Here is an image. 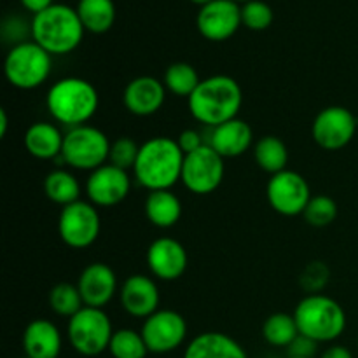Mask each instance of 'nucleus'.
I'll return each instance as SVG.
<instances>
[{"mask_svg": "<svg viewBox=\"0 0 358 358\" xmlns=\"http://www.w3.org/2000/svg\"><path fill=\"white\" fill-rule=\"evenodd\" d=\"M241 105L243 91L238 80L229 76L206 77L187 98V107L192 117L210 128L238 117Z\"/></svg>", "mask_w": 358, "mask_h": 358, "instance_id": "nucleus-1", "label": "nucleus"}, {"mask_svg": "<svg viewBox=\"0 0 358 358\" xmlns=\"http://www.w3.org/2000/svg\"><path fill=\"white\" fill-rule=\"evenodd\" d=\"M185 154L177 140L168 136H154L140 145L133 173L142 187L150 191L171 189L182 178Z\"/></svg>", "mask_w": 358, "mask_h": 358, "instance_id": "nucleus-2", "label": "nucleus"}, {"mask_svg": "<svg viewBox=\"0 0 358 358\" xmlns=\"http://www.w3.org/2000/svg\"><path fill=\"white\" fill-rule=\"evenodd\" d=\"M45 107L59 124L84 126L100 107L98 90L83 77H63L49 87Z\"/></svg>", "mask_w": 358, "mask_h": 358, "instance_id": "nucleus-3", "label": "nucleus"}, {"mask_svg": "<svg viewBox=\"0 0 358 358\" xmlns=\"http://www.w3.org/2000/svg\"><path fill=\"white\" fill-rule=\"evenodd\" d=\"M31 41L44 48L49 55H69L79 48L84 27L76 9L65 3H52L31 20Z\"/></svg>", "mask_w": 358, "mask_h": 358, "instance_id": "nucleus-4", "label": "nucleus"}, {"mask_svg": "<svg viewBox=\"0 0 358 358\" xmlns=\"http://www.w3.org/2000/svg\"><path fill=\"white\" fill-rule=\"evenodd\" d=\"M301 336L315 343L336 341L346 329V313L341 304L325 294H308L294 311Z\"/></svg>", "mask_w": 358, "mask_h": 358, "instance_id": "nucleus-5", "label": "nucleus"}, {"mask_svg": "<svg viewBox=\"0 0 358 358\" xmlns=\"http://www.w3.org/2000/svg\"><path fill=\"white\" fill-rule=\"evenodd\" d=\"M52 59L44 48L34 41L10 48L3 62V73L10 86L17 90H37L51 76Z\"/></svg>", "mask_w": 358, "mask_h": 358, "instance_id": "nucleus-6", "label": "nucleus"}, {"mask_svg": "<svg viewBox=\"0 0 358 358\" xmlns=\"http://www.w3.org/2000/svg\"><path fill=\"white\" fill-rule=\"evenodd\" d=\"M112 142L101 129L84 124L70 128L63 140L62 157L70 168L94 171L108 163Z\"/></svg>", "mask_w": 358, "mask_h": 358, "instance_id": "nucleus-7", "label": "nucleus"}, {"mask_svg": "<svg viewBox=\"0 0 358 358\" xmlns=\"http://www.w3.org/2000/svg\"><path fill=\"white\" fill-rule=\"evenodd\" d=\"M66 336L79 355L98 357L108 350L114 331L110 318L103 310L84 306L79 313L69 318Z\"/></svg>", "mask_w": 358, "mask_h": 358, "instance_id": "nucleus-8", "label": "nucleus"}, {"mask_svg": "<svg viewBox=\"0 0 358 358\" xmlns=\"http://www.w3.org/2000/svg\"><path fill=\"white\" fill-rule=\"evenodd\" d=\"M101 219L96 206L90 201H76L63 206L58 217V233L63 243L83 250L91 247L100 236Z\"/></svg>", "mask_w": 358, "mask_h": 358, "instance_id": "nucleus-9", "label": "nucleus"}, {"mask_svg": "<svg viewBox=\"0 0 358 358\" xmlns=\"http://www.w3.org/2000/svg\"><path fill=\"white\" fill-rule=\"evenodd\" d=\"M224 157L208 143L191 154H185L182 166V184L194 194H212L224 180Z\"/></svg>", "mask_w": 358, "mask_h": 358, "instance_id": "nucleus-10", "label": "nucleus"}, {"mask_svg": "<svg viewBox=\"0 0 358 358\" xmlns=\"http://www.w3.org/2000/svg\"><path fill=\"white\" fill-rule=\"evenodd\" d=\"M266 198L276 213L285 217L303 215L311 196L310 184L301 173L283 170L271 175L266 185Z\"/></svg>", "mask_w": 358, "mask_h": 358, "instance_id": "nucleus-11", "label": "nucleus"}, {"mask_svg": "<svg viewBox=\"0 0 358 358\" xmlns=\"http://www.w3.org/2000/svg\"><path fill=\"white\" fill-rule=\"evenodd\" d=\"M140 334L149 353H170L180 348L187 338V322L178 311L157 310L143 320Z\"/></svg>", "mask_w": 358, "mask_h": 358, "instance_id": "nucleus-12", "label": "nucleus"}, {"mask_svg": "<svg viewBox=\"0 0 358 358\" xmlns=\"http://www.w3.org/2000/svg\"><path fill=\"white\" fill-rule=\"evenodd\" d=\"M357 133V117L350 108L332 105L315 117L311 135L318 147L325 150L345 149Z\"/></svg>", "mask_w": 358, "mask_h": 358, "instance_id": "nucleus-13", "label": "nucleus"}, {"mask_svg": "<svg viewBox=\"0 0 358 358\" xmlns=\"http://www.w3.org/2000/svg\"><path fill=\"white\" fill-rule=\"evenodd\" d=\"M129 189H131V178L128 171L112 166L110 163L91 171L86 180V194L90 203L101 208L115 206L124 201L129 194Z\"/></svg>", "mask_w": 358, "mask_h": 358, "instance_id": "nucleus-14", "label": "nucleus"}, {"mask_svg": "<svg viewBox=\"0 0 358 358\" xmlns=\"http://www.w3.org/2000/svg\"><path fill=\"white\" fill-rule=\"evenodd\" d=\"M241 24V7L233 0H213L203 6L196 17L199 34L212 42L227 41Z\"/></svg>", "mask_w": 358, "mask_h": 358, "instance_id": "nucleus-15", "label": "nucleus"}, {"mask_svg": "<svg viewBox=\"0 0 358 358\" xmlns=\"http://www.w3.org/2000/svg\"><path fill=\"white\" fill-rule=\"evenodd\" d=\"M189 264L187 250L180 241L173 238H157L147 250L149 271L163 282H175L185 273Z\"/></svg>", "mask_w": 358, "mask_h": 358, "instance_id": "nucleus-16", "label": "nucleus"}, {"mask_svg": "<svg viewBox=\"0 0 358 358\" xmlns=\"http://www.w3.org/2000/svg\"><path fill=\"white\" fill-rule=\"evenodd\" d=\"M119 301L129 317L145 320L159 310V289L150 276L131 275L119 289Z\"/></svg>", "mask_w": 358, "mask_h": 358, "instance_id": "nucleus-17", "label": "nucleus"}, {"mask_svg": "<svg viewBox=\"0 0 358 358\" xmlns=\"http://www.w3.org/2000/svg\"><path fill=\"white\" fill-rule=\"evenodd\" d=\"M166 100V87L163 80L150 76H140L129 80L122 93V103L129 114L136 117H149L161 110Z\"/></svg>", "mask_w": 358, "mask_h": 358, "instance_id": "nucleus-18", "label": "nucleus"}, {"mask_svg": "<svg viewBox=\"0 0 358 358\" xmlns=\"http://www.w3.org/2000/svg\"><path fill=\"white\" fill-rule=\"evenodd\" d=\"M77 289L83 297L84 306L103 310L114 299L115 292H119L117 276L114 269L105 262H91L80 273Z\"/></svg>", "mask_w": 358, "mask_h": 358, "instance_id": "nucleus-19", "label": "nucleus"}, {"mask_svg": "<svg viewBox=\"0 0 358 358\" xmlns=\"http://www.w3.org/2000/svg\"><path fill=\"white\" fill-rule=\"evenodd\" d=\"M62 332L45 318H35L23 332V352L28 358H58L62 353Z\"/></svg>", "mask_w": 358, "mask_h": 358, "instance_id": "nucleus-20", "label": "nucleus"}, {"mask_svg": "<svg viewBox=\"0 0 358 358\" xmlns=\"http://www.w3.org/2000/svg\"><path fill=\"white\" fill-rule=\"evenodd\" d=\"M252 142H254V131L250 124L243 119L234 117L212 129L208 145L226 159V157L243 156L252 147Z\"/></svg>", "mask_w": 358, "mask_h": 358, "instance_id": "nucleus-21", "label": "nucleus"}, {"mask_svg": "<svg viewBox=\"0 0 358 358\" xmlns=\"http://www.w3.org/2000/svg\"><path fill=\"white\" fill-rule=\"evenodd\" d=\"M184 358H247V353L224 332H201L189 343Z\"/></svg>", "mask_w": 358, "mask_h": 358, "instance_id": "nucleus-22", "label": "nucleus"}, {"mask_svg": "<svg viewBox=\"0 0 358 358\" xmlns=\"http://www.w3.org/2000/svg\"><path fill=\"white\" fill-rule=\"evenodd\" d=\"M63 140L65 135L51 122H34L24 133L23 143L30 156L49 161L62 156Z\"/></svg>", "mask_w": 358, "mask_h": 358, "instance_id": "nucleus-23", "label": "nucleus"}, {"mask_svg": "<svg viewBox=\"0 0 358 358\" xmlns=\"http://www.w3.org/2000/svg\"><path fill=\"white\" fill-rule=\"evenodd\" d=\"M145 217L152 226L159 229L173 227L182 217V203L171 189L150 191L145 199Z\"/></svg>", "mask_w": 358, "mask_h": 358, "instance_id": "nucleus-24", "label": "nucleus"}, {"mask_svg": "<svg viewBox=\"0 0 358 358\" xmlns=\"http://www.w3.org/2000/svg\"><path fill=\"white\" fill-rule=\"evenodd\" d=\"M76 10L84 30L91 34H105L114 27V0H79Z\"/></svg>", "mask_w": 358, "mask_h": 358, "instance_id": "nucleus-25", "label": "nucleus"}, {"mask_svg": "<svg viewBox=\"0 0 358 358\" xmlns=\"http://www.w3.org/2000/svg\"><path fill=\"white\" fill-rule=\"evenodd\" d=\"M254 157L257 166L269 175L287 170L289 164V150L285 142L275 135H266L255 142Z\"/></svg>", "mask_w": 358, "mask_h": 358, "instance_id": "nucleus-26", "label": "nucleus"}, {"mask_svg": "<svg viewBox=\"0 0 358 358\" xmlns=\"http://www.w3.org/2000/svg\"><path fill=\"white\" fill-rule=\"evenodd\" d=\"M44 192L52 203L66 206L79 201L80 184L70 171L52 170L44 180Z\"/></svg>", "mask_w": 358, "mask_h": 358, "instance_id": "nucleus-27", "label": "nucleus"}, {"mask_svg": "<svg viewBox=\"0 0 358 358\" xmlns=\"http://www.w3.org/2000/svg\"><path fill=\"white\" fill-rule=\"evenodd\" d=\"M299 336L296 318L289 313H273L262 325V338L276 348H289Z\"/></svg>", "mask_w": 358, "mask_h": 358, "instance_id": "nucleus-28", "label": "nucleus"}, {"mask_svg": "<svg viewBox=\"0 0 358 358\" xmlns=\"http://www.w3.org/2000/svg\"><path fill=\"white\" fill-rule=\"evenodd\" d=\"M163 83L166 91H170L175 96L189 98L194 93V90L201 83V79H199L194 66L189 65V63L178 62L168 66L166 72H164Z\"/></svg>", "mask_w": 358, "mask_h": 358, "instance_id": "nucleus-29", "label": "nucleus"}, {"mask_svg": "<svg viewBox=\"0 0 358 358\" xmlns=\"http://www.w3.org/2000/svg\"><path fill=\"white\" fill-rule=\"evenodd\" d=\"M108 352L114 358H145L149 348L140 332L133 329H119L114 331Z\"/></svg>", "mask_w": 358, "mask_h": 358, "instance_id": "nucleus-30", "label": "nucleus"}, {"mask_svg": "<svg viewBox=\"0 0 358 358\" xmlns=\"http://www.w3.org/2000/svg\"><path fill=\"white\" fill-rule=\"evenodd\" d=\"M49 306L59 317L72 318L84 308V301L80 297L77 285L72 283H58L49 292Z\"/></svg>", "mask_w": 358, "mask_h": 358, "instance_id": "nucleus-31", "label": "nucleus"}, {"mask_svg": "<svg viewBox=\"0 0 358 358\" xmlns=\"http://www.w3.org/2000/svg\"><path fill=\"white\" fill-rule=\"evenodd\" d=\"M304 220L313 227H327L338 217V203L327 194L313 196L303 213Z\"/></svg>", "mask_w": 358, "mask_h": 358, "instance_id": "nucleus-32", "label": "nucleus"}, {"mask_svg": "<svg viewBox=\"0 0 358 358\" xmlns=\"http://www.w3.org/2000/svg\"><path fill=\"white\" fill-rule=\"evenodd\" d=\"M140 145L129 136H119L112 142L110 154H108V163L112 166H117L121 170L128 171L135 168L136 159H138Z\"/></svg>", "mask_w": 358, "mask_h": 358, "instance_id": "nucleus-33", "label": "nucleus"}, {"mask_svg": "<svg viewBox=\"0 0 358 358\" xmlns=\"http://www.w3.org/2000/svg\"><path fill=\"white\" fill-rule=\"evenodd\" d=\"M241 23L254 31H262L271 27L273 9L262 0H250L241 7Z\"/></svg>", "mask_w": 358, "mask_h": 358, "instance_id": "nucleus-34", "label": "nucleus"}, {"mask_svg": "<svg viewBox=\"0 0 358 358\" xmlns=\"http://www.w3.org/2000/svg\"><path fill=\"white\" fill-rule=\"evenodd\" d=\"M329 269L324 262H311L306 266L303 276H301V285L308 294H322L320 290L327 285Z\"/></svg>", "mask_w": 358, "mask_h": 358, "instance_id": "nucleus-35", "label": "nucleus"}, {"mask_svg": "<svg viewBox=\"0 0 358 358\" xmlns=\"http://www.w3.org/2000/svg\"><path fill=\"white\" fill-rule=\"evenodd\" d=\"M317 345L318 343H315L313 339L299 334L296 339H294V343L287 350H289V357L311 358L315 355V352H317Z\"/></svg>", "mask_w": 358, "mask_h": 358, "instance_id": "nucleus-36", "label": "nucleus"}, {"mask_svg": "<svg viewBox=\"0 0 358 358\" xmlns=\"http://www.w3.org/2000/svg\"><path fill=\"white\" fill-rule=\"evenodd\" d=\"M177 143L184 154H191L205 145L201 135H199V131H196V129H184V131L177 136Z\"/></svg>", "mask_w": 358, "mask_h": 358, "instance_id": "nucleus-37", "label": "nucleus"}, {"mask_svg": "<svg viewBox=\"0 0 358 358\" xmlns=\"http://www.w3.org/2000/svg\"><path fill=\"white\" fill-rule=\"evenodd\" d=\"M13 23H14V27H23V28H20V34L14 35V45L21 44V42H27V41H24V35H27V34L31 35V24L24 27V23L20 20V17H10V20H7L6 23H3L2 31H9V27ZM14 31H17V28H14Z\"/></svg>", "mask_w": 358, "mask_h": 358, "instance_id": "nucleus-38", "label": "nucleus"}, {"mask_svg": "<svg viewBox=\"0 0 358 358\" xmlns=\"http://www.w3.org/2000/svg\"><path fill=\"white\" fill-rule=\"evenodd\" d=\"M52 3H55L52 0H21V6L27 10H30V13H34V16L45 10L48 7H51Z\"/></svg>", "mask_w": 358, "mask_h": 358, "instance_id": "nucleus-39", "label": "nucleus"}, {"mask_svg": "<svg viewBox=\"0 0 358 358\" xmlns=\"http://www.w3.org/2000/svg\"><path fill=\"white\" fill-rule=\"evenodd\" d=\"M322 358H353V355H352V352L346 348V346L334 345V346H331V348L325 350Z\"/></svg>", "mask_w": 358, "mask_h": 358, "instance_id": "nucleus-40", "label": "nucleus"}, {"mask_svg": "<svg viewBox=\"0 0 358 358\" xmlns=\"http://www.w3.org/2000/svg\"><path fill=\"white\" fill-rule=\"evenodd\" d=\"M7 128H9V115L6 108H0V138H6Z\"/></svg>", "mask_w": 358, "mask_h": 358, "instance_id": "nucleus-41", "label": "nucleus"}, {"mask_svg": "<svg viewBox=\"0 0 358 358\" xmlns=\"http://www.w3.org/2000/svg\"><path fill=\"white\" fill-rule=\"evenodd\" d=\"M192 3H196V6H206V3H210V2H213V0H191Z\"/></svg>", "mask_w": 358, "mask_h": 358, "instance_id": "nucleus-42", "label": "nucleus"}, {"mask_svg": "<svg viewBox=\"0 0 358 358\" xmlns=\"http://www.w3.org/2000/svg\"><path fill=\"white\" fill-rule=\"evenodd\" d=\"M233 2H243V3H247V2H250V0H233Z\"/></svg>", "mask_w": 358, "mask_h": 358, "instance_id": "nucleus-43", "label": "nucleus"}, {"mask_svg": "<svg viewBox=\"0 0 358 358\" xmlns=\"http://www.w3.org/2000/svg\"><path fill=\"white\" fill-rule=\"evenodd\" d=\"M357 348H358V338H357Z\"/></svg>", "mask_w": 358, "mask_h": 358, "instance_id": "nucleus-44", "label": "nucleus"}, {"mask_svg": "<svg viewBox=\"0 0 358 358\" xmlns=\"http://www.w3.org/2000/svg\"><path fill=\"white\" fill-rule=\"evenodd\" d=\"M289 358H299V357H289Z\"/></svg>", "mask_w": 358, "mask_h": 358, "instance_id": "nucleus-45", "label": "nucleus"}, {"mask_svg": "<svg viewBox=\"0 0 358 358\" xmlns=\"http://www.w3.org/2000/svg\"><path fill=\"white\" fill-rule=\"evenodd\" d=\"M21 358H28V357H21Z\"/></svg>", "mask_w": 358, "mask_h": 358, "instance_id": "nucleus-46", "label": "nucleus"}]
</instances>
